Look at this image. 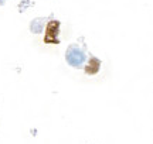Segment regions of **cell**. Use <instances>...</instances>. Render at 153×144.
<instances>
[{
    "instance_id": "7a4b0ae2",
    "label": "cell",
    "mask_w": 153,
    "mask_h": 144,
    "mask_svg": "<svg viewBox=\"0 0 153 144\" xmlns=\"http://www.w3.org/2000/svg\"><path fill=\"white\" fill-rule=\"evenodd\" d=\"M99 68H101V61H99L98 58H89V61L87 62V65H85V73L87 75H97L99 72Z\"/></svg>"
},
{
    "instance_id": "6da1fadb",
    "label": "cell",
    "mask_w": 153,
    "mask_h": 144,
    "mask_svg": "<svg viewBox=\"0 0 153 144\" xmlns=\"http://www.w3.org/2000/svg\"><path fill=\"white\" fill-rule=\"evenodd\" d=\"M58 31H60V21L57 20H53L47 24V28H45V38H44V43L45 44H58Z\"/></svg>"
}]
</instances>
